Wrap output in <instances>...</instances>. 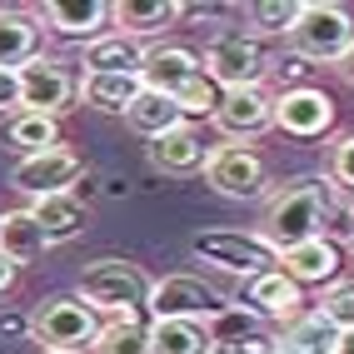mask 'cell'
I'll return each mask as SVG.
<instances>
[{
    "label": "cell",
    "mask_w": 354,
    "mask_h": 354,
    "mask_svg": "<svg viewBox=\"0 0 354 354\" xmlns=\"http://www.w3.org/2000/svg\"><path fill=\"white\" fill-rule=\"evenodd\" d=\"M319 225H324V185L319 180H295L265 205L259 240L274 245V250H290V245H304L315 234H324Z\"/></svg>",
    "instance_id": "1"
},
{
    "label": "cell",
    "mask_w": 354,
    "mask_h": 354,
    "mask_svg": "<svg viewBox=\"0 0 354 354\" xmlns=\"http://www.w3.org/2000/svg\"><path fill=\"white\" fill-rule=\"evenodd\" d=\"M95 335H100V319L80 295H55L30 315V339L45 344V354H80L95 344Z\"/></svg>",
    "instance_id": "2"
},
{
    "label": "cell",
    "mask_w": 354,
    "mask_h": 354,
    "mask_svg": "<svg viewBox=\"0 0 354 354\" xmlns=\"http://www.w3.org/2000/svg\"><path fill=\"white\" fill-rule=\"evenodd\" d=\"M354 40V20L344 6H324V0H304V10L290 30V50L295 60H315V65H335L344 55V45Z\"/></svg>",
    "instance_id": "3"
},
{
    "label": "cell",
    "mask_w": 354,
    "mask_h": 354,
    "mask_svg": "<svg viewBox=\"0 0 354 354\" xmlns=\"http://www.w3.org/2000/svg\"><path fill=\"white\" fill-rule=\"evenodd\" d=\"M190 254L215 265L225 274H240V279H254L279 265V250L265 245L259 234H245V230H209V234H195L190 240Z\"/></svg>",
    "instance_id": "4"
},
{
    "label": "cell",
    "mask_w": 354,
    "mask_h": 354,
    "mask_svg": "<svg viewBox=\"0 0 354 354\" xmlns=\"http://www.w3.org/2000/svg\"><path fill=\"white\" fill-rule=\"evenodd\" d=\"M145 295H150V279L130 259H95L80 274V299L105 315H135L145 304Z\"/></svg>",
    "instance_id": "5"
},
{
    "label": "cell",
    "mask_w": 354,
    "mask_h": 354,
    "mask_svg": "<svg viewBox=\"0 0 354 354\" xmlns=\"http://www.w3.org/2000/svg\"><path fill=\"white\" fill-rule=\"evenodd\" d=\"M200 70H205L220 90H254L259 80H265V70H270V55H265V45H259L254 35L230 30V35H215V40H209Z\"/></svg>",
    "instance_id": "6"
},
{
    "label": "cell",
    "mask_w": 354,
    "mask_h": 354,
    "mask_svg": "<svg viewBox=\"0 0 354 354\" xmlns=\"http://www.w3.org/2000/svg\"><path fill=\"white\" fill-rule=\"evenodd\" d=\"M15 80H20V110H30V115L60 120L70 100H75V80H70V70L55 55H30L15 70Z\"/></svg>",
    "instance_id": "7"
},
{
    "label": "cell",
    "mask_w": 354,
    "mask_h": 354,
    "mask_svg": "<svg viewBox=\"0 0 354 354\" xmlns=\"http://www.w3.org/2000/svg\"><path fill=\"white\" fill-rule=\"evenodd\" d=\"M270 125L295 135V140H315L335 125V100L315 85H290L270 100Z\"/></svg>",
    "instance_id": "8"
},
{
    "label": "cell",
    "mask_w": 354,
    "mask_h": 354,
    "mask_svg": "<svg viewBox=\"0 0 354 354\" xmlns=\"http://www.w3.org/2000/svg\"><path fill=\"white\" fill-rule=\"evenodd\" d=\"M80 175H85L80 155H70L65 145H55V150H45V155H26V160H20L15 175H10V185H15L20 195H30V200H45V195H70Z\"/></svg>",
    "instance_id": "9"
},
{
    "label": "cell",
    "mask_w": 354,
    "mask_h": 354,
    "mask_svg": "<svg viewBox=\"0 0 354 354\" xmlns=\"http://www.w3.org/2000/svg\"><path fill=\"white\" fill-rule=\"evenodd\" d=\"M205 180L215 185L225 200H259L265 195V160L245 145H220L205 160Z\"/></svg>",
    "instance_id": "10"
},
{
    "label": "cell",
    "mask_w": 354,
    "mask_h": 354,
    "mask_svg": "<svg viewBox=\"0 0 354 354\" xmlns=\"http://www.w3.org/2000/svg\"><path fill=\"white\" fill-rule=\"evenodd\" d=\"M145 310H150L155 319H209L220 304H215V290H209L205 279L165 274V279H155V285H150Z\"/></svg>",
    "instance_id": "11"
},
{
    "label": "cell",
    "mask_w": 354,
    "mask_h": 354,
    "mask_svg": "<svg viewBox=\"0 0 354 354\" xmlns=\"http://www.w3.org/2000/svg\"><path fill=\"white\" fill-rule=\"evenodd\" d=\"M240 299L250 304L254 315H265V319H279V324H290L304 315V290L295 285V279H285L279 270H265V274H254L240 285Z\"/></svg>",
    "instance_id": "12"
},
{
    "label": "cell",
    "mask_w": 354,
    "mask_h": 354,
    "mask_svg": "<svg viewBox=\"0 0 354 354\" xmlns=\"http://www.w3.org/2000/svg\"><path fill=\"white\" fill-rule=\"evenodd\" d=\"M195 75H200V55L185 50V45H155V50H145V65H140V85L155 90V95H170V100Z\"/></svg>",
    "instance_id": "13"
},
{
    "label": "cell",
    "mask_w": 354,
    "mask_h": 354,
    "mask_svg": "<svg viewBox=\"0 0 354 354\" xmlns=\"http://www.w3.org/2000/svg\"><path fill=\"white\" fill-rule=\"evenodd\" d=\"M285 279H295V285H324V279H335L339 274V245L335 240H324V234H315V240H304V245H290V250H279V265H274Z\"/></svg>",
    "instance_id": "14"
},
{
    "label": "cell",
    "mask_w": 354,
    "mask_h": 354,
    "mask_svg": "<svg viewBox=\"0 0 354 354\" xmlns=\"http://www.w3.org/2000/svg\"><path fill=\"white\" fill-rule=\"evenodd\" d=\"M230 140H250V135H259V130H270V95L265 90H225L220 95V110L209 115Z\"/></svg>",
    "instance_id": "15"
},
{
    "label": "cell",
    "mask_w": 354,
    "mask_h": 354,
    "mask_svg": "<svg viewBox=\"0 0 354 354\" xmlns=\"http://www.w3.org/2000/svg\"><path fill=\"white\" fill-rule=\"evenodd\" d=\"M40 15H45V26H50L55 35L85 40V45L95 35H105V26H110V6L105 0H50Z\"/></svg>",
    "instance_id": "16"
},
{
    "label": "cell",
    "mask_w": 354,
    "mask_h": 354,
    "mask_svg": "<svg viewBox=\"0 0 354 354\" xmlns=\"http://www.w3.org/2000/svg\"><path fill=\"white\" fill-rule=\"evenodd\" d=\"M80 65H85V75H140V65H145V45L120 35V30H105V35H95L85 45Z\"/></svg>",
    "instance_id": "17"
},
{
    "label": "cell",
    "mask_w": 354,
    "mask_h": 354,
    "mask_svg": "<svg viewBox=\"0 0 354 354\" xmlns=\"http://www.w3.org/2000/svg\"><path fill=\"white\" fill-rule=\"evenodd\" d=\"M205 160H209V150H205V135L195 125H180L170 135L150 140V165L165 175H195Z\"/></svg>",
    "instance_id": "18"
},
{
    "label": "cell",
    "mask_w": 354,
    "mask_h": 354,
    "mask_svg": "<svg viewBox=\"0 0 354 354\" xmlns=\"http://www.w3.org/2000/svg\"><path fill=\"white\" fill-rule=\"evenodd\" d=\"M180 15H185L180 0H120V6H110V26H120V35L140 40V35L170 30Z\"/></svg>",
    "instance_id": "19"
},
{
    "label": "cell",
    "mask_w": 354,
    "mask_h": 354,
    "mask_svg": "<svg viewBox=\"0 0 354 354\" xmlns=\"http://www.w3.org/2000/svg\"><path fill=\"white\" fill-rule=\"evenodd\" d=\"M30 215L45 234V245H65L75 240V234L85 230V205L75 195H45V200H30Z\"/></svg>",
    "instance_id": "20"
},
{
    "label": "cell",
    "mask_w": 354,
    "mask_h": 354,
    "mask_svg": "<svg viewBox=\"0 0 354 354\" xmlns=\"http://www.w3.org/2000/svg\"><path fill=\"white\" fill-rule=\"evenodd\" d=\"M50 245H45V234H40L30 209H6V215H0V254H6L10 265H30Z\"/></svg>",
    "instance_id": "21"
},
{
    "label": "cell",
    "mask_w": 354,
    "mask_h": 354,
    "mask_svg": "<svg viewBox=\"0 0 354 354\" xmlns=\"http://www.w3.org/2000/svg\"><path fill=\"white\" fill-rule=\"evenodd\" d=\"M150 354H209V324L205 319H155Z\"/></svg>",
    "instance_id": "22"
},
{
    "label": "cell",
    "mask_w": 354,
    "mask_h": 354,
    "mask_svg": "<svg viewBox=\"0 0 354 354\" xmlns=\"http://www.w3.org/2000/svg\"><path fill=\"white\" fill-rule=\"evenodd\" d=\"M125 120H130V130H140L145 140H160V135L180 130V125H185V115H180V105H175L170 95H155V90H140V95H135V105L125 110Z\"/></svg>",
    "instance_id": "23"
},
{
    "label": "cell",
    "mask_w": 354,
    "mask_h": 354,
    "mask_svg": "<svg viewBox=\"0 0 354 354\" xmlns=\"http://www.w3.org/2000/svg\"><path fill=\"white\" fill-rule=\"evenodd\" d=\"M140 75H85L80 80V95L90 110H105V115H125L140 95Z\"/></svg>",
    "instance_id": "24"
},
{
    "label": "cell",
    "mask_w": 354,
    "mask_h": 354,
    "mask_svg": "<svg viewBox=\"0 0 354 354\" xmlns=\"http://www.w3.org/2000/svg\"><path fill=\"white\" fill-rule=\"evenodd\" d=\"M335 344H339V329L315 310V315H299V319L285 324L279 354H335Z\"/></svg>",
    "instance_id": "25"
},
{
    "label": "cell",
    "mask_w": 354,
    "mask_h": 354,
    "mask_svg": "<svg viewBox=\"0 0 354 354\" xmlns=\"http://www.w3.org/2000/svg\"><path fill=\"white\" fill-rule=\"evenodd\" d=\"M6 140L20 150V160L26 155H45L60 145V125L50 120V115H30V110H15L10 125H6Z\"/></svg>",
    "instance_id": "26"
},
{
    "label": "cell",
    "mask_w": 354,
    "mask_h": 354,
    "mask_svg": "<svg viewBox=\"0 0 354 354\" xmlns=\"http://www.w3.org/2000/svg\"><path fill=\"white\" fill-rule=\"evenodd\" d=\"M90 354H150V324H140L135 315H115L110 324H100Z\"/></svg>",
    "instance_id": "27"
},
{
    "label": "cell",
    "mask_w": 354,
    "mask_h": 354,
    "mask_svg": "<svg viewBox=\"0 0 354 354\" xmlns=\"http://www.w3.org/2000/svg\"><path fill=\"white\" fill-rule=\"evenodd\" d=\"M35 55V26L20 10H0V70H20Z\"/></svg>",
    "instance_id": "28"
},
{
    "label": "cell",
    "mask_w": 354,
    "mask_h": 354,
    "mask_svg": "<svg viewBox=\"0 0 354 354\" xmlns=\"http://www.w3.org/2000/svg\"><path fill=\"white\" fill-rule=\"evenodd\" d=\"M209 354H279V339L259 329H209Z\"/></svg>",
    "instance_id": "29"
},
{
    "label": "cell",
    "mask_w": 354,
    "mask_h": 354,
    "mask_svg": "<svg viewBox=\"0 0 354 354\" xmlns=\"http://www.w3.org/2000/svg\"><path fill=\"white\" fill-rule=\"evenodd\" d=\"M299 10H304V0H254L250 20H254L259 35H290L295 20H299Z\"/></svg>",
    "instance_id": "30"
},
{
    "label": "cell",
    "mask_w": 354,
    "mask_h": 354,
    "mask_svg": "<svg viewBox=\"0 0 354 354\" xmlns=\"http://www.w3.org/2000/svg\"><path fill=\"white\" fill-rule=\"evenodd\" d=\"M220 95H225V90L200 70V75L175 95V105H180V115H215V110H220Z\"/></svg>",
    "instance_id": "31"
},
{
    "label": "cell",
    "mask_w": 354,
    "mask_h": 354,
    "mask_svg": "<svg viewBox=\"0 0 354 354\" xmlns=\"http://www.w3.org/2000/svg\"><path fill=\"white\" fill-rule=\"evenodd\" d=\"M319 315H324L329 324H335L339 335H349V329H354V285H335V290L324 295Z\"/></svg>",
    "instance_id": "32"
},
{
    "label": "cell",
    "mask_w": 354,
    "mask_h": 354,
    "mask_svg": "<svg viewBox=\"0 0 354 354\" xmlns=\"http://www.w3.org/2000/svg\"><path fill=\"white\" fill-rule=\"evenodd\" d=\"M329 180L344 185V190H354V135L335 140V150H329Z\"/></svg>",
    "instance_id": "33"
},
{
    "label": "cell",
    "mask_w": 354,
    "mask_h": 354,
    "mask_svg": "<svg viewBox=\"0 0 354 354\" xmlns=\"http://www.w3.org/2000/svg\"><path fill=\"white\" fill-rule=\"evenodd\" d=\"M20 105V80H15V70H0V110H10Z\"/></svg>",
    "instance_id": "34"
},
{
    "label": "cell",
    "mask_w": 354,
    "mask_h": 354,
    "mask_svg": "<svg viewBox=\"0 0 354 354\" xmlns=\"http://www.w3.org/2000/svg\"><path fill=\"white\" fill-rule=\"evenodd\" d=\"M15 274H20V265H10V259L0 254V295H10V285H15Z\"/></svg>",
    "instance_id": "35"
},
{
    "label": "cell",
    "mask_w": 354,
    "mask_h": 354,
    "mask_svg": "<svg viewBox=\"0 0 354 354\" xmlns=\"http://www.w3.org/2000/svg\"><path fill=\"white\" fill-rule=\"evenodd\" d=\"M335 70H339V75H344V80H349V85H354V40H349V45H344V55H339V60H335Z\"/></svg>",
    "instance_id": "36"
},
{
    "label": "cell",
    "mask_w": 354,
    "mask_h": 354,
    "mask_svg": "<svg viewBox=\"0 0 354 354\" xmlns=\"http://www.w3.org/2000/svg\"><path fill=\"white\" fill-rule=\"evenodd\" d=\"M335 354H354V329H349V335H339V344H335Z\"/></svg>",
    "instance_id": "37"
},
{
    "label": "cell",
    "mask_w": 354,
    "mask_h": 354,
    "mask_svg": "<svg viewBox=\"0 0 354 354\" xmlns=\"http://www.w3.org/2000/svg\"><path fill=\"white\" fill-rule=\"evenodd\" d=\"M344 234H349V245H354V205H349V225H344Z\"/></svg>",
    "instance_id": "38"
}]
</instances>
